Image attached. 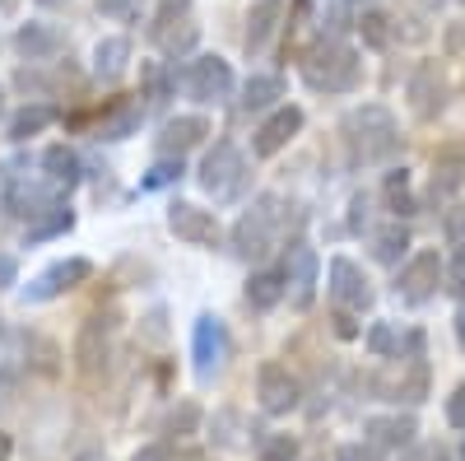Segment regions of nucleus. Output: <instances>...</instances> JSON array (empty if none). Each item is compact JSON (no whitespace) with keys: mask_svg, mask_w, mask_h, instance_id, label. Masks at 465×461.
Segmentation results:
<instances>
[{"mask_svg":"<svg viewBox=\"0 0 465 461\" xmlns=\"http://www.w3.org/2000/svg\"><path fill=\"white\" fill-rule=\"evenodd\" d=\"M344 145H349V159L354 164H391L401 154V131H396V117L386 112L381 103H363L344 117Z\"/></svg>","mask_w":465,"mask_h":461,"instance_id":"nucleus-1","label":"nucleus"},{"mask_svg":"<svg viewBox=\"0 0 465 461\" xmlns=\"http://www.w3.org/2000/svg\"><path fill=\"white\" fill-rule=\"evenodd\" d=\"M302 80H307V89H317V94H349V89H359V80H363V61H359L354 47L326 37V43H317L312 52L302 56Z\"/></svg>","mask_w":465,"mask_h":461,"instance_id":"nucleus-2","label":"nucleus"},{"mask_svg":"<svg viewBox=\"0 0 465 461\" xmlns=\"http://www.w3.org/2000/svg\"><path fill=\"white\" fill-rule=\"evenodd\" d=\"M196 182L214 201H238L247 186V154L232 140H214V149H205V159L196 168Z\"/></svg>","mask_w":465,"mask_h":461,"instance_id":"nucleus-3","label":"nucleus"},{"mask_svg":"<svg viewBox=\"0 0 465 461\" xmlns=\"http://www.w3.org/2000/svg\"><path fill=\"white\" fill-rule=\"evenodd\" d=\"M280 234V201L275 196H261L238 224H232V252L242 261H261L270 247H275Z\"/></svg>","mask_w":465,"mask_h":461,"instance_id":"nucleus-4","label":"nucleus"},{"mask_svg":"<svg viewBox=\"0 0 465 461\" xmlns=\"http://www.w3.org/2000/svg\"><path fill=\"white\" fill-rule=\"evenodd\" d=\"M116 326H122V317L112 313H94L80 336H74V368H80V377H98L112 359V345H116Z\"/></svg>","mask_w":465,"mask_h":461,"instance_id":"nucleus-5","label":"nucleus"},{"mask_svg":"<svg viewBox=\"0 0 465 461\" xmlns=\"http://www.w3.org/2000/svg\"><path fill=\"white\" fill-rule=\"evenodd\" d=\"M89 276H94V261H89V256H65V261H52L47 271H37V276L24 285V298H28V303H52V298L70 294V289L89 285Z\"/></svg>","mask_w":465,"mask_h":461,"instance_id":"nucleus-6","label":"nucleus"},{"mask_svg":"<svg viewBox=\"0 0 465 461\" xmlns=\"http://www.w3.org/2000/svg\"><path fill=\"white\" fill-rule=\"evenodd\" d=\"M182 89L196 98V103H223V98H232V65L223 56H196V61H186Z\"/></svg>","mask_w":465,"mask_h":461,"instance_id":"nucleus-7","label":"nucleus"},{"mask_svg":"<svg viewBox=\"0 0 465 461\" xmlns=\"http://www.w3.org/2000/svg\"><path fill=\"white\" fill-rule=\"evenodd\" d=\"M317 271H322V261H317V252L307 247V243H289V247H284L280 276H284V294H289V303L298 307V313H302V307H312Z\"/></svg>","mask_w":465,"mask_h":461,"instance_id":"nucleus-8","label":"nucleus"},{"mask_svg":"<svg viewBox=\"0 0 465 461\" xmlns=\"http://www.w3.org/2000/svg\"><path fill=\"white\" fill-rule=\"evenodd\" d=\"M256 401H261V410L265 415H289V410H298L302 406V382L289 373V364H261V373H256Z\"/></svg>","mask_w":465,"mask_h":461,"instance_id":"nucleus-9","label":"nucleus"},{"mask_svg":"<svg viewBox=\"0 0 465 461\" xmlns=\"http://www.w3.org/2000/svg\"><path fill=\"white\" fill-rule=\"evenodd\" d=\"M405 98H410V112L419 122H433L438 112L447 107V75L438 61H419L410 70V85H405Z\"/></svg>","mask_w":465,"mask_h":461,"instance_id":"nucleus-10","label":"nucleus"},{"mask_svg":"<svg viewBox=\"0 0 465 461\" xmlns=\"http://www.w3.org/2000/svg\"><path fill=\"white\" fill-rule=\"evenodd\" d=\"M326 289H331V303L344 307V313H368L372 307V285L349 256H335L326 266Z\"/></svg>","mask_w":465,"mask_h":461,"instance_id":"nucleus-11","label":"nucleus"},{"mask_svg":"<svg viewBox=\"0 0 465 461\" xmlns=\"http://www.w3.org/2000/svg\"><path fill=\"white\" fill-rule=\"evenodd\" d=\"M442 271H447V261L438 252H419L401 266V276H396V294L405 303H429L438 289H442Z\"/></svg>","mask_w":465,"mask_h":461,"instance_id":"nucleus-12","label":"nucleus"},{"mask_svg":"<svg viewBox=\"0 0 465 461\" xmlns=\"http://www.w3.org/2000/svg\"><path fill=\"white\" fill-rule=\"evenodd\" d=\"M302 131V107L293 103H280V107H270V117L256 126L252 135V154L256 159H275L280 149H289V140Z\"/></svg>","mask_w":465,"mask_h":461,"instance_id":"nucleus-13","label":"nucleus"},{"mask_svg":"<svg viewBox=\"0 0 465 461\" xmlns=\"http://www.w3.org/2000/svg\"><path fill=\"white\" fill-rule=\"evenodd\" d=\"M144 122V103L140 98H112L94 112V122H89V135L94 140H131Z\"/></svg>","mask_w":465,"mask_h":461,"instance_id":"nucleus-14","label":"nucleus"},{"mask_svg":"<svg viewBox=\"0 0 465 461\" xmlns=\"http://www.w3.org/2000/svg\"><path fill=\"white\" fill-rule=\"evenodd\" d=\"M168 228L182 243H191V247H219V219H214V210H201L191 201H173L168 205Z\"/></svg>","mask_w":465,"mask_h":461,"instance_id":"nucleus-15","label":"nucleus"},{"mask_svg":"<svg viewBox=\"0 0 465 461\" xmlns=\"http://www.w3.org/2000/svg\"><path fill=\"white\" fill-rule=\"evenodd\" d=\"M149 37L173 56L196 47V24H191V15H186V0H168V5L159 10V19L149 24Z\"/></svg>","mask_w":465,"mask_h":461,"instance_id":"nucleus-16","label":"nucleus"},{"mask_svg":"<svg viewBox=\"0 0 465 461\" xmlns=\"http://www.w3.org/2000/svg\"><path fill=\"white\" fill-rule=\"evenodd\" d=\"M191 355H196V373L201 377H214L219 364L228 359V331L219 317H196V326H191Z\"/></svg>","mask_w":465,"mask_h":461,"instance_id":"nucleus-17","label":"nucleus"},{"mask_svg":"<svg viewBox=\"0 0 465 461\" xmlns=\"http://www.w3.org/2000/svg\"><path fill=\"white\" fill-rule=\"evenodd\" d=\"M15 52L28 61V65H43V61H56L65 52V37L52 28V24H24L15 33Z\"/></svg>","mask_w":465,"mask_h":461,"instance_id":"nucleus-18","label":"nucleus"},{"mask_svg":"<svg viewBox=\"0 0 465 461\" xmlns=\"http://www.w3.org/2000/svg\"><path fill=\"white\" fill-rule=\"evenodd\" d=\"M43 177H47L52 191H74V186L84 182V159L70 145H52L43 154Z\"/></svg>","mask_w":465,"mask_h":461,"instance_id":"nucleus-19","label":"nucleus"},{"mask_svg":"<svg viewBox=\"0 0 465 461\" xmlns=\"http://www.w3.org/2000/svg\"><path fill=\"white\" fill-rule=\"evenodd\" d=\"M205 135H210V122H205V117H173V122H163V131H159V154H173V159H182V154H191Z\"/></svg>","mask_w":465,"mask_h":461,"instance_id":"nucleus-20","label":"nucleus"},{"mask_svg":"<svg viewBox=\"0 0 465 461\" xmlns=\"http://www.w3.org/2000/svg\"><path fill=\"white\" fill-rule=\"evenodd\" d=\"M363 434H368L372 447H391V452H401V447L414 443L419 425H414L410 415H372L368 425H363Z\"/></svg>","mask_w":465,"mask_h":461,"instance_id":"nucleus-21","label":"nucleus"},{"mask_svg":"<svg viewBox=\"0 0 465 461\" xmlns=\"http://www.w3.org/2000/svg\"><path fill=\"white\" fill-rule=\"evenodd\" d=\"M280 19H284V5L280 0H261V5H252V15H247V33H242V47L256 56V52H265L270 47V37H275V28H280Z\"/></svg>","mask_w":465,"mask_h":461,"instance_id":"nucleus-22","label":"nucleus"},{"mask_svg":"<svg viewBox=\"0 0 465 461\" xmlns=\"http://www.w3.org/2000/svg\"><path fill=\"white\" fill-rule=\"evenodd\" d=\"M131 70V37H103L94 47V80L116 85Z\"/></svg>","mask_w":465,"mask_h":461,"instance_id":"nucleus-23","label":"nucleus"},{"mask_svg":"<svg viewBox=\"0 0 465 461\" xmlns=\"http://www.w3.org/2000/svg\"><path fill=\"white\" fill-rule=\"evenodd\" d=\"M52 122H56V107H47V103H24L15 117H10L5 135H10L15 145H24V140H33V135H43Z\"/></svg>","mask_w":465,"mask_h":461,"instance_id":"nucleus-24","label":"nucleus"},{"mask_svg":"<svg viewBox=\"0 0 465 461\" xmlns=\"http://www.w3.org/2000/svg\"><path fill=\"white\" fill-rule=\"evenodd\" d=\"M280 98H284V80H280V75H252V80L242 85L238 107L242 112H270V107H280Z\"/></svg>","mask_w":465,"mask_h":461,"instance_id":"nucleus-25","label":"nucleus"},{"mask_svg":"<svg viewBox=\"0 0 465 461\" xmlns=\"http://www.w3.org/2000/svg\"><path fill=\"white\" fill-rule=\"evenodd\" d=\"M429 186H433V196H456V191L465 186V154L460 149H442L438 154Z\"/></svg>","mask_w":465,"mask_h":461,"instance_id":"nucleus-26","label":"nucleus"},{"mask_svg":"<svg viewBox=\"0 0 465 461\" xmlns=\"http://www.w3.org/2000/svg\"><path fill=\"white\" fill-rule=\"evenodd\" d=\"M173 85H177V75L163 61H144L140 65V98H144V107H163L173 98Z\"/></svg>","mask_w":465,"mask_h":461,"instance_id":"nucleus-27","label":"nucleus"},{"mask_svg":"<svg viewBox=\"0 0 465 461\" xmlns=\"http://www.w3.org/2000/svg\"><path fill=\"white\" fill-rule=\"evenodd\" d=\"M65 228H74V210H70V205H61V201H52L47 210H37V215L28 219V243L61 238Z\"/></svg>","mask_w":465,"mask_h":461,"instance_id":"nucleus-28","label":"nucleus"},{"mask_svg":"<svg viewBox=\"0 0 465 461\" xmlns=\"http://www.w3.org/2000/svg\"><path fill=\"white\" fill-rule=\"evenodd\" d=\"M284 298V276L280 271H252V280H247V303L256 307V313H270Z\"/></svg>","mask_w":465,"mask_h":461,"instance_id":"nucleus-29","label":"nucleus"},{"mask_svg":"<svg viewBox=\"0 0 465 461\" xmlns=\"http://www.w3.org/2000/svg\"><path fill=\"white\" fill-rule=\"evenodd\" d=\"M405 247H410L405 224H386V228H377V234H372V256H377L381 266H396V261L405 256Z\"/></svg>","mask_w":465,"mask_h":461,"instance_id":"nucleus-30","label":"nucleus"},{"mask_svg":"<svg viewBox=\"0 0 465 461\" xmlns=\"http://www.w3.org/2000/svg\"><path fill=\"white\" fill-rule=\"evenodd\" d=\"M386 205H391L396 215H414V191H410V173L405 168H391L386 173Z\"/></svg>","mask_w":465,"mask_h":461,"instance_id":"nucleus-31","label":"nucleus"},{"mask_svg":"<svg viewBox=\"0 0 465 461\" xmlns=\"http://www.w3.org/2000/svg\"><path fill=\"white\" fill-rule=\"evenodd\" d=\"M359 33H363L368 47H391V37H396L391 19H386L381 10H363V15H359Z\"/></svg>","mask_w":465,"mask_h":461,"instance_id":"nucleus-32","label":"nucleus"},{"mask_svg":"<svg viewBox=\"0 0 465 461\" xmlns=\"http://www.w3.org/2000/svg\"><path fill=\"white\" fill-rule=\"evenodd\" d=\"M177 177H182V159L163 154V159H159V164H153V168L144 173V182H140V186H144V191H159V186H173Z\"/></svg>","mask_w":465,"mask_h":461,"instance_id":"nucleus-33","label":"nucleus"},{"mask_svg":"<svg viewBox=\"0 0 465 461\" xmlns=\"http://www.w3.org/2000/svg\"><path fill=\"white\" fill-rule=\"evenodd\" d=\"M368 350H372L377 359H396V355H401V340H396L391 322H377V326L368 331Z\"/></svg>","mask_w":465,"mask_h":461,"instance_id":"nucleus-34","label":"nucleus"},{"mask_svg":"<svg viewBox=\"0 0 465 461\" xmlns=\"http://www.w3.org/2000/svg\"><path fill=\"white\" fill-rule=\"evenodd\" d=\"M442 238H447V247H465V205H451L447 215H442Z\"/></svg>","mask_w":465,"mask_h":461,"instance_id":"nucleus-35","label":"nucleus"},{"mask_svg":"<svg viewBox=\"0 0 465 461\" xmlns=\"http://www.w3.org/2000/svg\"><path fill=\"white\" fill-rule=\"evenodd\" d=\"M98 10H103L107 19H116V24H131V19H140L144 0H98Z\"/></svg>","mask_w":465,"mask_h":461,"instance_id":"nucleus-36","label":"nucleus"},{"mask_svg":"<svg viewBox=\"0 0 465 461\" xmlns=\"http://www.w3.org/2000/svg\"><path fill=\"white\" fill-rule=\"evenodd\" d=\"M256 461H298V443H293L289 434H280V438L261 443V456H256Z\"/></svg>","mask_w":465,"mask_h":461,"instance_id":"nucleus-37","label":"nucleus"},{"mask_svg":"<svg viewBox=\"0 0 465 461\" xmlns=\"http://www.w3.org/2000/svg\"><path fill=\"white\" fill-rule=\"evenodd\" d=\"M196 419H201V415H196V406H182V410H173V415H168V434H173V438L191 434V429H196Z\"/></svg>","mask_w":465,"mask_h":461,"instance_id":"nucleus-38","label":"nucleus"},{"mask_svg":"<svg viewBox=\"0 0 465 461\" xmlns=\"http://www.w3.org/2000/svg\"><path fill=\"white\" fill-rule=\"evenodd\" d=\"M442 285H447L451 294H465V247L456 252V261H451L447 271H442Z\"/></svg>","mask_w":465,"mask_h":461,"instance_id":"nucleus-39","label":"nucleus"},{"mask_svg":"<svg viewBox=\"0 0 465 461\" xmlns=\"http://www.w3.org/2000/svg\"><path fill=\"white\" fill-rule=\"evenodd\" d=\"M335 461H381V456H377L372 443H344V447L335 452Z\"/></svg>","mask_w":465,"mask_h":461,"instance_id":"nucleus-40","label":"nucleus"},{"mask_svg":"<svg viewBox=\"0 0 465 461\" xmlns=\"http://www.w3.org/2000/svg\"><path fill=\"white\" fill-rule=\"evenodd\" d=\"M447 419H451V429H465V382L447 396Z\"/></svg>","mask_w":465,"mask_h":461,"instance_id":"nucleus-41","label":"nucleus"},{"mask_svg":"<svg viewBox=\"0 0 465 461\" xmlns=\"http://www.w3.org/2000/svg\"><path fill=\"white\" fill-rule=\"evenodd\" d=\"M335 331H340L344 340H354V336H359V326H354V313H344V307H335Z\"/></svg>","mask_w":465,"mask_h":461,"instance_id":"nucleus-42","label":"nucleus"},{"mask_svg":"<svg viewBox=\"0 0 465 461\" xmlns=\"http://www.w3.org/2000/svg\"><path fill=\"white\" fill-rule=\"evenodd\" d=\"M19 280V261L15 256H0V289H10Z\"/></svg>","mask_w":465,"mask_h":461,"instance_id":"nucleus-43","label":"nucleus"},{"mask_svg":"<svg viewBox=\"0 0 465 461\" xmlns=\"http://www.w3.org/2000/svg\"><path fill=\"white\" fill-rule=\"evenodd\" d=\"M168 456H173V452H168L163 443H149V447H140L131 461H168Z\"/></svg>","mask_w":465,"mask_h":461,"instance_id":"nucleus-44","label":"nucleus"},{"mask_svg":"<svg viewBox=\"0 0 465 461\" xmlns=\"http://www.w3.org/2000/svg\"><path fill=\"white\" fill-rule=\"evenodd\" d=\"M401 461H442V456H438V452H433V447H414V443H410V447H405V456H401Z\"/></svg>","mask_w":465,"mask_h":461,"instance_id":"nucleus-45","label":"nucleus"},{"mask_svg":"<svg viewBox=\"0 0 465 461\" xmlns=\"http://www.w3.org/2000/svg\"><path fill=\"white\" fill-rule=\"evenodd\" d=\"M10 456H15V438L0 429V461H10Z\"/></svg>","mask_w":465,"mask_h":461,"instance_id":"nucleus-46","label":"nucleus"},{"mask_svg":"<svg viewBox=\"0 0 465 461\" xmlns=\"http://www.w3.org/2000/svg\"><path fill=\"white\" fill-rule=\"evenodd\" d=\"M363 219H368V201L354 196V228H363Z\"/></svg>","mask_w":465,"mask_h":461,"instance_id":"nucleus-47","label":"nucleus"},{"mask_svg":"<svg viewBox=\"0 0 465 461\" xmlns=\"http://www.w3.org/2000/svg\"><path fill=\"white\" fill-rule=\"evenodd\" d=\"M451 326H456V345H460V350H465V307H460V313H456V322H451Z\"/></svg>","mask_w":465,"mask_h":461,"instance_id":"nucleus-48","label":"nucleus"},{"mask_svg":"<svg viewBox=\"0 0 465 461\" xmlns=\"http://www.w3.org/2000/svg\"><path fill=\"white\" fill-rule=\"evenodd\" d=\"M0 112H5V89H0Z\"/></svg>","mask_w":465,"mask_h":461,"instance_id":"nucleus-49","label":"nucleus"},{"mask_svg":"<svg viewBox=\"0 0 465 461\" xmlns=\"http://www.w3.org/2000/svg\"><path fill=\"white\" fill-rule=\"evenodd\" d=\"M460 456H465V447H460Z\"/></svg>","mask_w":465,"mask_h":461,"instance_id":"nucleus-50","label":"nucleus"},{"mask_svg":"<svg viewBox=\"0 0 465 461\" xmlns=\"http://www.w3.org/2000/svg\"><path fill=\"white\" fill-rule=\"evenodd\" d=\"M354 5H359V0H354Z\"/></svg>","mask_w":465,"mask_h":461,"instance_id":"nucleus-51","label":"nucleus"}]
</instances>
